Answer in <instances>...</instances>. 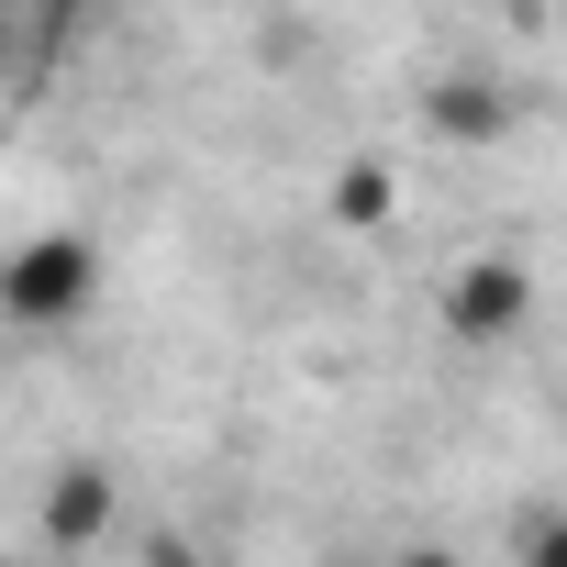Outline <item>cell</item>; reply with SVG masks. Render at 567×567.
Here are the masks:
<instances>
[{
  "label": "cell",
  "instance_id": "3957f363",
  "mask_svg": "<svg viewBox=\"0 0 567 567\" xmlns=\"http://www.w3.org/2000/svg\"><path fill=\"white\" fill-rule=\"evenodd\" d=\"M423 112H434V123H445V134H456V145H489V134H501V123H512V101H501V90H489V79H445V90H434V101H423Z\"/></svg>",
  "mask_w": 567,
  "mask_h": 567
},
{
  "label": "cell",
  "instance_id": "6da1fadb",
  "mask_svg": "<svg viewBox=\"0 0 567 567\" xmlns=\"http://www.w3.org/2000/svg\"><path fill=\"white\" fill-rule=\"evenodd\" d=\"M90 290H101V256H90L79 234H34V245L0 256V312L34 323V334H45V323H79Z\"/></svg>",
  "mask_w": 567,
  "mask_h": 567
},
{
  "label": "cell",
  "instance_id": "7a4b0ae2",
  "mask_svg": "<svg viewBox=\"0 0 567 567\" xmlns=\"http://www.w3.org/2000/svg\"><path fill=\"white\" fill-rule=\"evenodd\" d=\"M523 301H534V278H523V267H501V256H478V267H456L445 323H456L467 346H489V334H512V323H523Z\"/></svg>",
  "mask_w": 567,
  "mask_h": 567
}]
</instances>
